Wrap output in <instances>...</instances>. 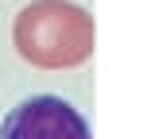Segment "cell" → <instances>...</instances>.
I'll return each mask as SVG.
<instances>
[{"label": "cell", "mask_w": 155, "mask_h": 139, "mask_svg": "<svg viewBox=\"0 0 155 139\" xmlns=\"http://www.w3.org/2000/svg\"><path fill=\"white\" fill-rule=\"evenodd\" d=\"M0 139H89V124L70 100L31 97L8 112Z\"/></svg>", "instance_id": "obj_2"}, {"label": "cell", "mask_w": 155, "mask_h": 139, "mask_svg": "<svg viewBox=\"0 0 155 139\" xmlns=\"http://www.w3.org/2000/svg\"><path fill=\"white\" fill-rule=\"evenodd\" d=\"M12 43L35 70H74L93 58L97 27L74 0H31L12 23Z\"/></svg>", "instance_id": "obj_1"}]
</instances>
